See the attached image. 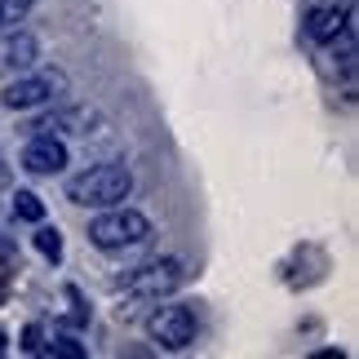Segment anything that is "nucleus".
<instances>
[{
    "label": "nucleus",
    "instance_id": "nucleus-1",
    "mask_svg": "<svg viewBox=\"0 0 359 359\" xmlns=\"http://www.w3.org/2000/svg\"><path fill=\"white\" fill-rule=\"evenodd\" d=\"M62 196L76 204V209H111L133 196V169L129 164H93V169L67 177Z\"/></svg>",
    "mask_w": 359,
    "mask_h": 359
},
{
    "label": "nucleus",
    "instance_id": "nucleus-2",
    "mask_svg": "<svg viewBox=\"0 0 359 359\" xmlns=\"http://www.w3.org/2000/svg\"><path fill=\"white\" fill-rule=\"evenodd\" d=\"M147 240H151V217L142 209H129V204L98 209V217L89 222V244L102 253H124V248H137Z\"/></svg>",
    "mask_w": 359,
    "mask_h": 359
},
{
    "label": "nucleus",
    "instance_id": "nucleus-3",
    "mask_svg": "<svg viewBox=\"0 0 359 359\" xmlns=\"http://www.w3.org/2000/svg\"><path fill=\"white\" fill-rule=\"evenodd\" d=\"M67 85H72V80H67L62 67H32V72H22V76H9V85L0 89V102H5L9 111H36V107L62 98Z\"/></svg>",
    "mask_w": 359,
    "mask_h": 359
},
{
    "label": "nucleus",
    "instance_id": "nucleus-4",
    "mask_svg": "<svg viewBox=\"0 0 359 359\" xmlns=\"http://www.w3.org/2000/svg\"><path fill=\"white\" fill-rule=\"evenodd\" d=\"M147 337L160 351H187L200 337V315L191 311V302H164L147 315Z\"/></svg>",
    "mask_w": 359,
    "mask_h": 359
},
{
    "label": "nucleus",
    "instance_id": "nucleus-5",
    "mask_svg": "<svg viewBox=\"0 0 359 359\" xmlns=\"http://www.w3.org/2000/svg\"><path fill=\"white\" fill-rule=\"evenodd\" d=\"M182 280H187V262L182 257H160V262L137 266L129 280H124V288H129V297H169Z\"/></svg>",
    "mask_w": 359,
    "mask_h": 359
},
{
    "label": "nucleus",
    "instance_id": "nucleus-6",
    "mask_svg": "<svg viewBox=\"0 0 359 359\" xmlns=\"http://www.w3.org/2000/svg\"><path fill=\"white\" fill-rule=\"evenodd\" d=\"M67 142L58 133H32V142L22 147V169L36 173V177H53L67 169Z\"/></svg>",
    "mask_w": 359,
    "mask_h": 359
},
{
    "label": "nucleus",
    "instance_id": "nucleus-7",
    "mask_svg": "<svg viewBox=\"0 0 359 359\" xmlns=\"http://www.w3.org/2000/svg\"><path fill=\"white\" fill-rule=\"evenodd\" d=\"M40 62V40L32 32H22V27H9L5 36H0V76H22L32 72Z\"/></svg>",
    "mask_w": 359,
    "mask_h": 359
},
{
    "label": "nucleus",
    "instance_id": "nucleus-8",
    "mask_svg": "<svg viewBox=\"0 0 359 359\" xmlns=\"http://www.w3.org/2000/svg\"><path fill=\"white\" fill-rule=\"evenodd\" d=\"M355 22V9L351 5H315L311 13H306V27H302V36L311 40V45H328L333 36H341L346 27Z\"/></svg>",
    "mask_w": 359,
    "mask_h": 359
},
{
    "label": "nucleus",
    "instance_id": "nucleus-9",
    "mask_svg": "<svg viewBox=\"0 0 359 359\" xmlns=\"http://www.w3.org/2000/svg\"><path fill=\"white\" fill-rule=\"evenodd\" d=\"M98 120H102V116L93 111V107L76 102V107H58L53 116L36 120L32 129H36V133H93V124H98Z\"/></svg>",
    "mask_w": 359,
    "mask_h": 359
},
{
    "label": "nucleus",
    "instance_id": "nucleus-10",
    "mask_svg": "<svg viewBox=\"0 0 359 359\" xmlns=\"http://www.w3.org/2000/svg\"><path fill=\"white\" fill-rule=\"evenodd\" d=\"M45 351H49V355H62V359H85V355H89V346H85V341H80L67 324H58V328L49 333Z\"/></svg>",
    "mask_w": 359,
    "mask_h": 359
},
{
    "label": "nucleus",
    "instance_id": "nucleus-11",
    "mask_svg": "<svg viewBox=\"0 0 359 359\" xmlns=\"http://www.w3.org/2000/svg\"><path fill=\"white\" fill-rule=\"evenodd\" d=\"M13 217L18 222H45V200L36 196V191H13Z\"/></svg>",
    "mask_w": 359,
    "mask_h": 359
},
{
    "label": "nucleus",
    "instance_id": "nucleus-12",
    "mask_svg": "<svg viewBox=\"0 0 359 359\" xmlns=\"http://www.w3.org/2000/svg\"><path fill=\"white\" fill-rule=\"evenodd\" d=\"M36 253L45 257V262H53V266H58V262H62V231H58V226L36 222Z\"/></svg>",
    "mask_w": 359,
    "mask_h": 359
},
{
    "label": "nucleus",
    "instance_id": "nucleus-13",
    "mask_svg": "<svg viewBox=\"0 0 359 359\" xmlns=\"http://www.w3.org/2000/svg\"><path fill=\"white\" fill-rule=\"evenodd\" d=\"M36 0H0V32H9V27H18L27 13H32Z\"/></svg>",
    "mask_w": 359,
    "mask_h": 359
},
{
    "label": "nucleus",
    "instance_id": "nucleus-14",
    "mask_svg": "<svg viewBox=\"0 0 359 359\" xmlns=\"http://www.w3.org/2000/svg\"><path fill=\"white\" fill-rule=\"evenodd\" d=\"M22 351H27V355H45V328H40V324H27Z\"/></svg>",
    "mask_w": 359,
    "mask_h": 359
},
{
    "label": "nucleus",
    "instance_id": "nucleus-15",
    "mask_svg": "<svg viewBox=\"0 0 359 359\" xmlns=\"http://www.w3.org/2000/svg\"><path fill=\"white\" fill-rule=\"evenodd\" d=\"M67 297H72V306H76V311H72V324L85 328V324H89V306H85V297H80V288L67 284Z\"/></svg>",
    "mask_w": 359,
    "mask_h": 359
},
{
    "label": "nucleus",
    "instance_id": "nucleus-16",
    "mask_svg": "<svg viewBox=\"0 0 359 359\" xmlns=\"http://www.w3.org/2000/svg\"><path fill=\"white\" fill-rule=\"evenodd\" d=\"M9 351V333H5V328H0V355H5Z\"/></svg>",
    "mask_w": 359,
    "mask_h": 359
}]
</instances>
